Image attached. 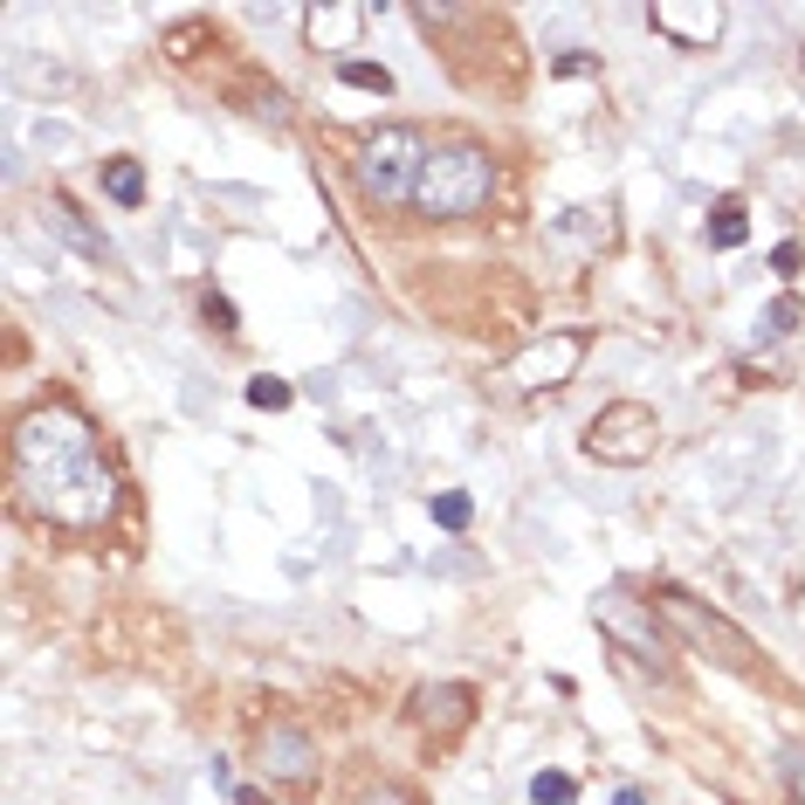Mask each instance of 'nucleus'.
Here are the masks:
<instances>
[{
	"mask_svg": "<svg viewBox=\"0 0 805 805\" xmlns=\"http://www.w3.org/2000/svg\"><path fill=\"white\" fill-rule=\"evenodd\" d=\"M8 461H14L21 503L35 516H48V524L97 530L118 510V476H111V461H103L97 434L76 406H29L14 421Z\"/></svg>",
	"mask_w": 805,
	"mask_h": 805,
	"instance_id": "1",
	"label": "nucleus"
},
{
	"mask_svg": "<svg viewBox=\"0 0 805 805\" xmlns=\"http://www.w3.org/2000/svg\"><path fill=\"white\" fill-rule=\"evenodd\" d=\"M489 193H496V159H489L482 145H440V152H427L413 206H421L427 221H469V214L489 206Z\"/></svg>",
	"mask_w": 805,
	"mask_h": 805,
	"instance_id": "2",
	"label": "nucleus"
},
{
	"mask_svg": "<svg viewBox=\"0 0 805 805\" xmlns=\"http://www.w3.org/2000/svg\"><path fill=\"white\" fill-rule=\"evenodd\" d=\"M358 193L372 206H413L421 193V172H427V138L413 132V124H385L358 145Z\"/></svg>",
	"mask_w": 805,
	"mask_h": 805,
	"instance_id": "3",
	"label": "nucleus"
},
{
	"mask_svg": "<svg viewBox=\"0 0 805 805\" xmlns=\"http://www.w3.org/2000/svg\"><path fill=\"white\" fill-rule=\"evenodd\" d=\"M655 448H661V421H655V406H640V400H613V406L592 413V427H585V455L613 461V469H640Z\"/></svg>",
	"mask_w": 805,
	"mask_h": 805,
	"instance_id": "4",
	"label": "nucleus"
},
{
	"mask_svg": "<svg viewBox=\"0 0 805 805\" xmlns=\"http://www.w3.org/2000/svg\"><path fill=\"white\" fill-rule=\"evenodd\" d=\"M592 613H600V627L627 647V655L640 661V668H655V674H674V640H668V627L655 619V600H634V592H600L592 600Z\"/></svg>",
	"mask_w": 805,
	"mask_h": 805,
	"instance_id": "5",
	"label": "nucleus"
},
{
	"mask_svg": "<svg viewBox=\"0 0 805 805\" xmlns=\"http://www.w3.org/2000/svg\"><path fill=\"white\" fill-rule=\"evenodd\" d=\"M655 613L668 619V627L674 634H682V640H695V647H703V655H716L723 668H737V674H750V668H758V647H750L737 627H730V619H723V613H709L703 600H689V592H655Z\"/></svg>",
	"mask_w": 805,
	"mask_h": 805,
	"instance_id": "6",
	"label": "nucleus"
},
{
	"mask_svg": "<svg viewBox=\"0 0 805 805\" xmlns=\"http://www.w3.org/2000/svg\"><path fill=\"white\" fill-rule=\"evenodd\" d=\"M579 358H585V337L558 331V337H537L530 351H516L503 379L516 385V393H544V385H564L571 372H579Z\"/></svg>",
	"mask_w": 805,
	"mask_h": 805,
	"instance_id": "7",
	"label": "nucleus"
},
{
	"mask_svg": "<svg viewBox=\"0 0 805 805\" xmlns=\"http://www.w3.org/2000/svg\"><path fill=\"white\" fill-rule=\"evenodd\" d=\"M647 21H655L674 48H709L723 35V8H716V0H655Z\"/></svg>",
	"mask_w": 805,
	"mask_h": 805,
	"instance_id": "8",
	"label": "nucleus"
},
{
	"mask_svg": "<svg viewBox=\"0 0 805 805\" xmlns=\"http://www.w3.org/2000/svg\"><path fill=\"white\" fill-rule=\"evenodd\" d=\"M255 758H262V771H276V778H310L317 771V743H310L303 730H290V723H269V730L255 737Z\"/></svg>",
	"mask_w": 805,
	"mask_h": 805,
	"instance_id": "9",
	"label": "nucleus"
},
{
	"mask_svg": "<svg viewBox=\"0 0 805 805\" xmlns=\"http://www.w3.org/2000/svg\"><path fill=\"white\" fill-rule=\"evenodd\" d=\"M469 709H476V695L461 689V682H440V689H421V695H413V716H421L427 730H440V737H455L461 723H469Z\"/></svg>",
	"mask_w": 805,
	"mask_h": 805,
	"instance_id": "10",
	"label": "nucleus"
},
{
	"mask_svg": "<svg viewBox=\"0 0 805 805\" xmlns=\"http://www.w3.org/2000/svg\"><path fill=\"white\" fill-rule=\"evenodd\" d=\"M103 193H111L118 206H138L145 200V166L138 159H111L103 166Z\"/></svg>",
	"mask_w": 805,
	"mask_h": 805,
	"instance_id": "11",
	"label": "nucleus"
},
{
	"mask_svg": "<svg viewBox=\"0 0 805 805\" xmlns=\"http://www.w3.org/2000/svg\"><path fill=\"white\" fill-rule=\"evenodd\" d=\"M358 29H366V8H317L310 14V35L317 42H351Z\"/></svg>",
	"mask_w": 805,
	"mask_h": 805,
	"instance_id": "12",
	"label": "nucleus"
},
{
	"mask_svg": "<svg viewBox=\"0 0 805 805\" xmlns=\"http://www.w3.org/2000/svg\"><path fill=\"white\" fill-rule=\"evenodd\" d=\"M337 76H345L351 90H379V97H393V69L385 63H366V56H345L337 63Z\"/></svg>",
	"mask_w": 805,
	"mask_h": 805,
	"instance_id": "13",
	"label": "nucleus"
},
{
	"mask_svg": "<svg viewBox=\"0 0 805 805\" xmlns=\"http://www.w3.org/2000/svg\"><path fill=\"white\" fill-rule=\"evenodd\" d=\"M48 221H56V227H63V235H69L76 248H83V255H97V262L111 255V242H103V235H90V227L76 221V206H69V200H56V206H48Z\"/></svg>",
	"mask_w": 805,
	"mask_h": 805,
	"instance_id": "14",
	"label": "nucleus"
},
{
	"mask_svg": "<svg viewBox=\"0 0 805 805\" xmlns=\"http://www.w3.org/2000/svg\"><path fill=\"white\" fill-rule=\"evenodd\" d=\"M743 235H750V227H743V206H737V200H723V206H716V221H709V242H716V248H743Z\"/></svg>",
	"mask_w": 805,
	"mask_h": 805,
	"instance_id": "15",
	"label": "nucleus"
},
{
	"mask_svg": "<svg viewBox=\"0 0 805 805\" xmlns=\"http://www.w3.org/2000/svg\"><path fill=\"white\" fill-rule=\"evenodd\" d=\"M427 516H434V524H440V530H469V516H476V503H469V496H461V489H448V496H434V503H427Z\"/></svg>",
	"mask_w": 805,
	"mask_h": 805,
	"instance_id": "16",
	"label": "nucleus"
},
{
	"mask_svg": "<svg viewBox=\"0 0 805 805\" xmlns=\"http://www.w3.org/2000/svg\"><path fill=\"white\" fill-rule=\"evenodd\" d=\"M530 798H537V805H571V798H579V785H571L564 771H537V778H530Z\"/></svg>",
	"mask_w": 805,
	"mask_h": 805,
	"instance_id": "17",
	"label": "nucleus"
},
{
	"mask_svg": "<svg viewBox=\"0 0 805 805\" xmlns=\"http://www.w3.org/2000/svg\"><path fill=\"white\" fill-rule=\"evenodd\" d=\"M290 400H297V393H290L282 379H248V406H262V413H282Z\"/></svg>",
	"mask_w": 805,
	"mask_h": 805,
	"instance_id": "18",
	"label": "nucleus"
},
{
	"mask_svg": "<svg viewBox=\"0 0 805 805\" xmlns=\"http://www.w3.org/2000/svg\"><path fill=\"white\" fill-rule=\"evenodd\" d=\"M200 310H206V324H214V331H235V303H227V297H206Z\"/></svg>",
	"mask_w": 805,
	"mask_h": 805,
	"instance_id": "19",
	"label": "nucleus"
},
{
	"mask_svg": "<svg viewBox=\"0 0 805 805\" xmlns=\"http://www.w3.org/2000/svg\"><path fill=\"white\" fill-rule=\"evenodd\" d=\"M358 805H413L400 785H366V792H358Z\"/></svg>",
	"mask_w": 805,
	"mask_h": 805,
	"instance_id": "20",
	"label": "nucleus"
},
{
	"mask_svg": "<svg viewBox=\"0 0 805 805\" xmlns=\"http://www.w3.org/2000/svg\"><path fill=\"white\" fill-rule=\"evenodd\" d=\"M771 269L792 282V276H798V242H778V248H771Z\"/></svg>",
	"mask_w": 805,
	"mask_h": 805,
	"instance_id": "21",
	"label": "nucleus"
},
{
	"mask_svg": "<svg viewBox=\"0 0 805 805\" xmlns=\"http://www.w3.org/2000/svg\"><path fill=\"white\" fill-rule=\"evenodd\" d=\"M764 324H771V331H792V324H798V297H778Z\"/></svg>",
	"mask_w": 805,
	"mask_h": 805,
	"instance_id": "22",
	"label": "nucleus"
},
{
	"mask_svg": "<svg viewBox=\"0 0 805 805\" xmlns=\"http://www.w3.org/2000/svg\"><path fill=\"white\" fill-rule=\"evenodd\" d=\"M592 69H600L592 56H558V76H592Z\"/></svg>",
	"mask_w": 805,
	"mask_h": 805,
	"instance_id": "23",
	"label": "nucleus"
},
{
	"mask_svg": "<svg viewBox=\"0 0 805 805\" xmlns=\"http://www.w3.org/2000/svg\"><path fill=\"white\" fill-rule=\"evenodd\" d=\"M235 805H276L269 792H255V785H235Z\"/></svg>",
	"mask_w": 805,
	"mask_h": 805,
	"instance_id": "24",
	"label": "nucleus"
},
{
	"mask_svg": "<svg viewBox=\"0 0 805 805\" xmlns=\"http://www.w3.org/2000/svg\"><path fill=\"white\" fill-rule=\"evenodd\" d=\"M613 805H647V798H640L634 785H619V792H613Z\"/></svg>",
	"mask_w": 805,
	"mask_h": 805,
	"instance_id": "25",
	"label": "nucleus"
},
{
	"mask_svg": "<svg viewBox=\"0 0 805 805\" xmlns=\"http://www.w3.org/2000/svg\"><path fill=\"white\" fill-rule=\"evenodd\" d=\"M792 785H798V798H805V758H792Z\"/></svg>",
	"mask_w": 805,
	"mask_h": 805,
	"instance_id": "26",
	"label": "nucleus"
}]
</instances>
